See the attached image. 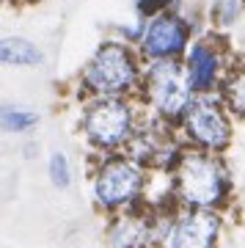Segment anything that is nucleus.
<instances>
[{
  "mask_svg": "<svg viewBox=\"0 0 245 248\" xmlns=\"http://www.w3.org/2000/svg\"><path fill=\"white\" fill-rule=\"evenodd\" d=\"M168 177H171V199L176 207L226 213L234 202V177L223 155L184 146Z\"/></svg>",
  "mask_w": 245,
  "mask_h": 248,
  "instance_id": "nucleus-1",
  "label": "nucleus"
},
{
  "mask_svg": "<svg viewBox=\"0 0 245 248\" xmlns=\"http://www.w3.org/2000/svg\"><path fill=\"white\" fill-rule=\"evenodd\" d=\"M140 75H143V58L138 55V50L107 36L80 66L75 78V94L80 102L105 97H135Z\"/></svg>",
  "mask_w": 245,
  "mask_h": 248,
  "instance_id": "nucleus-2",
  "label": "nucleus"
},
{
  "mask_svg": "<svg viewBox=\"0 0 245 248\" xmlns=\"http://www.w3.org/2000/svg\"><path fill=\"white\" fill-rule=\"evenodd\" d=\"M149 169H143L130 155H99L88 160V190L99 215L130 213L146 204Z\"/></svg>",
  "mask_w": 245,
  "mask_h": 248,
  "instance_id": "nucleus-3",
  "label": "nucleus"
},
{
  "mask_svg": "<svg viewBox=\"0 0 245 248\" xmlns=\"http://www.w3.org/2000/svg\"><path fill=\"white\" fill-rule=\"evenodd\" d=\"M143 105L135 97H105L80 102L77 130L91 157L127 152L143 124Z\"/></svg>",
  "mask_w": 245,
  "mask_h": 248,
  "instance_id": "nucleus-4",
  "label": "nucleus"
},
{
  "mask_svg": "<svg viewBox=\"0 0 245 248\" xmlns=\"http://www.w3.org/2000/svg\"><path fill=\"white\" fill-rule=\"evenodd\" d=\"M193 97L196 94L187 83L182 61H143V75L135 99L149 116L176 127V122L190 108Z\"/></svg>",
  "mask_w": 245,
  "mask_h": 248,
  "instance_id": "nucleus-5",
  "label": "nucleus"
},
{
  "mask_svg": "<svg viewBox=\"0 0 245 248\" xmlns=\"http://www.w3.org/2000/svg\"><path fill=\"white\" fill-rule=\"evenodd\" d=\"M154 210V248H218L223 234V213L187 210L176 204Z\"/></svg>",
  "mask_w": 245,
  "mask_h": 248,
  "instance_id": "nucleus-6",
  "label": "nucleus"
},
{
  "mask_svg": "<svg viewBox=\"0 0 245 248\" xmlns=\"http://www.w3.org/2000/svg\"><path fill=\"white\" fill-rule=\"evenodd\" d=\"M237 122L218 94H196L190 108L176 122V138L199 152L226 155L234 143Z\"/></svg>",
  "mask_w": 245,
  "mask_h": 248,
  "instance_id": "nucleus-7",
  "label": "nucleus"
},
{
  "mask_svg": "<svg viewBox=\"0 0 245 248\" xmlns=\"http://www.w3.org/2000/svg\"><path fill=\"white\" fill-rule=\"evenodd\" d=\"M240 61L243 58L237 55L229 36L218 33L212 28L193 36L187 53L182 55V66L193 94H218L220 83Z\"/></svg>",
  "mask_w": 245,
  "mask_h": 248,
  "instance_id": "nucleus-8",
  "label": "nucleus"
},
{
  "mask_svg": "<svg viewBox=\"0 0 245 248\" xmlns=\"http://www.w3.org/2000/svg\"><path fill=\"white\" fill-rule=\"evenodd\" d=\"M196 28L190 19L184 17V11H160L154 17L146 19L143 36L138 42V55L143 61H182V55L190 47Z\"/></svg>",
  "mask_w": 245,
  "mask_h": 248,
  "instance_id": "nucleus-9",
  "label": "nucleus"
},
{
  "mask_svg": "<svg viewBox=\"0 0 245 248\" xmlns=\"http://www.w3.org/2000/svg\"><path fill=\"white\" fill-rule=\"evenodd\" d=\"M107 248H154L152 237V207H138L130 213H119L107 218L105 226Z\"/></svg>",
  "mask_w": 245,
  "mask_h": 248,
  "instance_id": "nucleus-10",
  "label": "nucleus"
},
{
  "mask_svg": "<svg viewBox=\"0 0 245 248\" xmlns=\"http://www.w3.org/2000/svg\"><path fill=\"white\" fill-rule=\"evenodd\" d=\"M47 55L33 39L28 36H0V66H22L36 69L44 66Z\"/></svg>",
  "mask_w": 245,
  "mask_h": 248,
  "instance_id": "nucleus-11",
  "label": "nucleus"
},
{
  "mask_svg": "<svg viewBox=\"0 0 245 248\" xmlns=\"http://www.w3.org/2000/svg\"><path fill=\"white\" fill-rule=\"evenodd\" d=\"M218 97L223 99V105L231 113V119L245 124V61H240L226 75V80L218 89Z\"/></svg>",
  "mask_w": 245,
  "mask_h": 248,
  "instance_id": "nucleus-12",
  "label": "nucleus"
},
{
  "mask_svg": "<svg viewBox=\"0 0 245 248\" xmlns=\"http://www.w3.org/2000/svg\"><path fill=\"white\" fill-rule=\"evenodd\" d=\"M39 124H42V116L33 108L14 105V102L0 105V133H11V135L33 133Z\"/></svg>",
  "mask_w": 245,
  "mask_h": 248,
  "instance_id": "nucleus-13",
  "label": "nucleus"
},
{
  "mask_svg": "<svg viewBox=\"0 0 245 248\" xmlns=\"http://www.w3.org/2000/svg\"><path fill=\"white\" fill-rule=\"evenodd\" d=\"M243 14L245 11H243V3H240V0H212L210 6H207L204 19H207V25H210L212 31L229 33V31L240 22Z\"/></svg>",
  "mask_w": 245,
  "mask_h": 248,
  "instance_id": "nucleus-14",
  "label": "nucleus"
},
{
  "mask_svg": "<svg viewBox=\"0 0 245 248\" xmlns=\"http://www.w3.org/2000/svg\"><path fill=\"white\" fill-rule=\"evenodd\" d=\"M47 177L50 185L55 190H69L75 182V169H72V160L63 149H53L47 155Z\"/></svg>",
  "mask_w": 245,
  "mask_h": 248,
  "instance_id": "nucleus-15",
  "label": "nucleus"
},
{
  "mask_svg": "<svg viewBox=\"0 0 245 248\" xmlns=\"http://www.w3.org/2000/svg\"><path fill=\"white\" fill-rule=\"evenodd\" d=\"M184 0H135V17L149 19L160 11H179Z\"/></svg>",
  "mask_w": 245,
  "mask_h": 248,
  "instance_id": "nucleus-16",
  "label": "nucleus"
},
{
  "mask_svg": "<svg viewBox=\"0 0 245 248\" xmlns=\"http://www.w3.org/2000/svg\"><path fill=\"white\" fill-rule=\"evenodd\" d=\"M143 28H146V19L143 17H135L132 22H116L113 25V39H119V42H124V45H132L138 47L140 36H143Z\"/></svg>",
  "mask_w": 245,
  "mask_h": 248,
  "instance_id": "nucleus-17",
  "label": "nucleus"
},
{
  "mask_svg": "<svg viewBox=\"0 0 245 248\" xmlns=\"http://www.w3.org/2000/svg\"><path fill=\"white\" fill-rule=\"evenodd\" d=\"M22 152H25V160H33V157H36V152H39V143H36V141L25 143V149H22Z\"/></svg>",
  "mask_w": 245,
  "mask_h": 248,
  "instance_id": "nucleus-18",
  "label": "nucleus"
},
{
  "mask_svg": "<svg viewBox=\"0 0 245 248\" xmlns=\"http://www.w3.org/2000/svg\"><path fill=\"white\" fill-rule=\"evenodd\" d=\"M11 6H39V3H47V0H9Z\"/></svg>",
  "mask_w": 245,
  "mask_h": 248,
  "instance_id": "nucleus-19",
  "label": "nucleus"
},
{
  "mask_svg": "<svg viewBox=\"0 0 245 248\" xmlns=\"http://www.w3.org/2000/svg\"><path fill=\"white\" fill-rule=\"evenodd\" d=\"M6 3H9V0H0V6H6Z\"/></svg>",
  "mask_w": 245,
  "mask_h": 248,
  "instance_id": "nucleus-20",
  "label": "nucleus"
},
{
  "mask_svg": "<svg viewBox=\"0 0 245 248\" xmlns=\"http://www.w3.org/2000/svg\"><path fill=\"white\" fill-rule=\"evenodd\" d=\"M240 3H243V11H245V0H240Z\"/></svg>",
  "mask_w": 245,
  "mask_h": 248,
  "instance_id": "nucleus-21",
  "label": "nucleus"
}]
</instances>
